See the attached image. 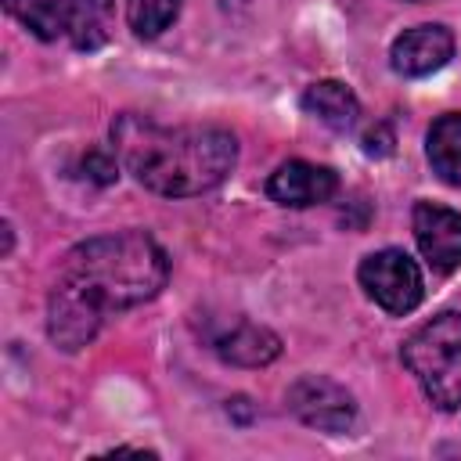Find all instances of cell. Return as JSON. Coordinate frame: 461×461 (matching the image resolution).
<instances>
[{
	"instance_id": "1",
	"label": "cell",
	"mask_w": 461,
	"mask_h": 461,
	"mask_svg": "<svg viewBox=\"0 0 461 461\" xmlns=\"http://www.w3.org/2000/svg\"><path fill=\"white\" fill-rule=\"evenodd\" d=\"M169 259L162 245L144 230L97 234L65 252L50 295H47V335L65 353L83 349L101 324L137 303L162 292Z\"/></svg>"
},
{
	"instance_id": "2",
	"label": "cell",
	"mask_w": 461,
	"mask_h": 461,
	"mask_svg": "<svg viewBox=\"0 0 461 461\" xmlns=\"http://www.w3.org/2000/svg\"><path fill=\"white\" fill-rule=\"evenodd\" d=\"M112 140L122 166L166 198L212 191L238 162V140L223 126H158L140 115H119Z\"/></svg>"
},
{
	"instance_id": "3",
	"label": "cell",
	"mask_w": 461,
	"mask_h": 461,
	"mask_svg": "<svg viewBox=\"0 0 461 461\" xmlns=\"http://www.w3.org/2000/svg\"><path fill=\"white\" fill-rule=\"evenodd\" d=\"M403 364L421 393L443 407H461V313H439L403 342Z\"/></svg>"
},
{
	"instance_id": "4",
	"label": "cell",
	"mask_w": 461,
	"mask_h": 461,
	"mask_svg": "<svg viewBox=\"0 0 461 461\" xmlns=\"http://www.w3.org/2000/svg\"><path fill=\"white\" fill-rule=\"evenodd\" d=\"M364 292L385 310V313H411L421 295H425V281H421V270L418 263L403 252V249H382V252H371L360 259V270H357Z\"/></svg>"
},
{
	"instance_id": "5",
	"label": "cell",
	"mask_w": 461,
	"mask_h": 461,
	"mask_svg": "<svg viewBox=\"0 0 461 461\" xmlns=\"http://www.w3.org/2000/svg\"><path fill=\"white\" fill-rule=\"evenodd\" d=\"M285 400H288V411L303 425H310L317 432H346L353 425V418H357L353 396L339 382H331L324 375H303V378H295L288 385V396Z\"/></svg>"
},
{
	"instance_id": "6",
	"label": "cell",
	"mask_w": 461,
	"mask_h": 461,
	"mask_svg": "<svg viewBox=\"0 0 461 461\" xmlns=\"http://www.w3.org/2000/svg\"><path fill=\"white\" fill-rule=\"evenodd\" d=\"M414 241L432 270H457L461 267V212L436 205V202H418L411 212Z\"/></svg>"
},
{
	"instance_id": "7",
	"label": "cell",
	"mask_w": 461,
	"mask_h": 461,
	"mask_svg": "<svg viewBox=\"0 0 461 461\" xmlns=\"http://www.w3.org/2000/svg\"><path fill=\"white\" fill-rule=\"evenodd\" d=\"M335 191H339V176L328 166H313V162H303V158H292V162L277 166L267 180V194L285 209L321 205Z\"/></svg>"
},
{
	"instance_id": "8",
	"label": "cell",
	"mask_w": 461,
	"mask_h": 461,
	"mask_svg": "<svg viewBox=\"0 0 461 461\" xmlns=\"http://www.w3.org/2000/svg\"><path fill=\"white\" fill-rule=\"evenodd\" d=\"M454 58V32L447 25H414L393 40L389 61L400 76H429Z\"/></svg>"
},
{
	"instance_id": "9",
	"label": "cell",
	"mask_w": 461,
	"mask_h": 461,
	"mask_svg": "<svg viewBox=\"0 0 461 461\" xmlns=\"http://www.w3.org/2000/svg\"><path fill=\"white\" fill-rule=\"evenodd\" d=\"M212 349L220 360L227 364H238V367H263L270 364L277 353H281V339L263 328V324H252V321H234L230 328H223L216 339H212Z\"/></svg>"
},
{
	"instance_id": "10",
	"label": "cell",
	"mask_w": 461,
	"mask_h": 461,
	"mask_svg": "<svg viewBox=\"0 0 461 461\" xmlns=\"http://www.w3.org/2000/svg\"><path fill=\"white\" fill-rule=\"evenodd\" d=\"M303 108H306V115L321 119L324 126H331V130H339V133L353 130V122H357V115H360V104H357L353 90L342 86V83H335V79H321V83L306 86Z\"/></svg>"
},
{
	"instance_id": "11",
	"label": "cell",
	"mask_w": 461,
	"mask_h": 461,
	"mask_svg": "<svg viewBox=\"0 0 461 461\" xmlns=\"http://www.w3.org/2000/svg\"><path fill=\"white\" fill-rule=\"evenodd\" d=\"M115 29V0H72L68 40L76 50H97L112 40Z\"/></svg>"
},
{
	"instance_id": "12",
	"label": "cell",
	"mask_w": 461,
	"mask_h": 461,
	"mask_svg": "<svg viewBox=\"0 0 461 461\" xmlns=\"http://www.w3.org/2000/svg\"><path fill=\"white\" fill-rule=\"evenodd\" d=\"M425 151H429V162L439 173V180L450 187H461V115L457 112H447L432 122Z\"/></svg>"
},
{
	"instance_id": "13",
	"label": "cell",
	"mask_w": 461,
	"mask_h": 461,
	"mask_svg": "<svg viewBox=\"0 0 461 461\" xmlns=\"http://www.w3.org/2000/svg\"><path fill=\"white\" fill-rule=\"evenodd\" d=\"M7 14L18 18L36 40H58L68 36L72 0H4Z\"/></svg>"
},
{
	"instance_id": "14",
	"label": "cell",
	"mask_w": 461,
	"mask_h": 461,
	"mask_svg": "<svg viewBox=\"0 0 461 461\" xmlns=\"http://www.w3.org/2000/svg\"><path fill=\"white\" fill-rule=\"evenodd\" d=\"M180 4L184 0H126V22L137 36L155 40L173 25V18L180 14Z\"/></svg>"
},
{
	"instance_id": "15",
	"label": "cell",
	"mask_w": 461,
	"mask_h": 461,
	"mask_svg": "<svg viewBox=\"0 0 461 461\" xmlns=\"http://www.w3.org/2000/svg\"><path fill=\"white\" fill-rule=\"evenodd\" d=\"M83 169H86V176L97 180V184H112V180H115V162H112L108 155H101V151H90V155L83 158Z\"/></svg>"
},
{
	"instance_id": "16",
	"label": "cell",
	"mask_w": 461,
	"mask_h": 461,
	"mask_svg": "<svg viewBox=\"0 0 461 461\" xmlns=\"http://www.w3.org/2000/svg\"><path fill=\"white\" fill-rule=\"evenodd\" d=\"M364 151L367 155H375V158H382V155H389L393 151V133H389V126H371L367 133H364Z\"/></svg>"
},
{
	"instance_id": "17",
	"label": "cell",
	"mask_w": 461,
	"mask_h": 461,
	"mask_svg": "<svg viewBox=\"0 0 461 461\" xmlns=\"http://www.w3.org/2000/svg\"><path fill=\"white\" fill-rule=\"evenodd\" d=\"M407 4H421V0H407Z\"/></svg>"
}]
</instances>
